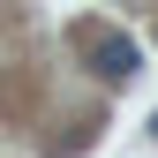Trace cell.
I'll return each instance as SVG.
<instances>
[{
    "instance_id": "1",
    "label": "cell",
    "mask_w": 158,
    "mask_h": 158,
    "mask_svg": "<svg viewBox=\"0 0 158 158\" xmlns=\"http://www.w3.org/2000/svg\"><path fill=\"white\" fill-rule=\"evenodd\" d=\"M90 68H98V83H128L143 68V53H135V38H90Z\"/></svg>"
}]
</instances>
